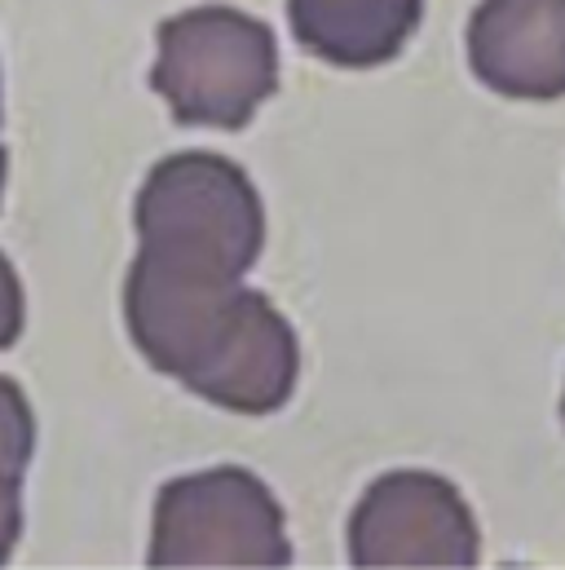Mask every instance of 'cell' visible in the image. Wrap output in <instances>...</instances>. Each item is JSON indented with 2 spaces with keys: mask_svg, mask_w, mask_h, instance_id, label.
<instances>
[{
  "mask_svg": "<svg viewBox=\"0 0 565 570\" xmlns=\"http://www.w3.org/2000/svg\"><path fill=\"white\" fill-rule=\"evenodd\" d=\"M125 318L150 367L226 412L275 416L296 390L300 345L291 323L235 275L138 253L125 284Z\"/></svg>",
  "mask_w": 565,
  "mask_h": 570,
  "instance_id": "6da1fadb",
  "label": "cell"
},
{
  "mask_svg": "<svg viewBox=\"0 0 565 570\" xmlns=\"http://www.w3.org/2000/svg\"><path fill=\"white\" fill-rule=\"evenodd\" d=\"M138 253L155 262L244 279L261 257L266 213L239 164L186 150L150 168L138 195Z\"/></svg>",
  "mask_w": 565,
  "mask_h": 570,
  "instance_id": "7a4b0ae2",
  "label": "cell"
},
{
  "mask_svg": "<svg viewBox=\"0 0 565 570\" xmlns=\"http://www.w3.org/2000/svg\"><path fill=\"white\" fill-rule=\"evenodd\" d=\"M150 85L177 125L244 129L279 89L275 31L230 4L186 9L159 27Z\"/></svg>",
  "mask_w": 565,
  "mask_h": 570,
  "instance_id": "3957f363",
  "label": "cell"
},
{
  "mask_svg": "<svg viewBox=\"0 0 565 570\" xmlns=\"http://www.w3.org/2000/svg\"><path fill=\"white\" fill-rule=\"evenodd\" d=\"M282 509L248 469L177 478L155 500L150 567H287Z\"/></svg>",
  "mask_w": 565,
  "mask_h": 570,
  "instance_id": "277c9868",
  "label": "cell"
},
{
  "mask_svg": "<svg viewBox=\"0 0 565 570\" xmlns=\"http://www.w3.org/2000/svg\"><path fill=\"white\" fill-rule=\"evenodd\" d=\"M482 535L464 495L420 469L367 487L349 518L354 567H477Z\"/></svg>",
  "mask_w": 565,
  "mask_h": 570,
  "instance_id": "5b68a950",
  "label": "cell"
},
{
  "mask_svg": "<svg viewBox=\"0 0 565 570\" xmlns=\"http://www.w3.org/2000/svg\"><path fill=\"white\" fill-rule=\"evenodd\" d=\"M468 62L499 98H565V0H482L468 22Z\"/></svg>",
  "mask_w": 565,
  "mask_h": 570,
  "instance_id": "8992f818",
  "label": "cell"
},
{
  "mask_svg": "<svg viewBox=\"0 0 565 570\" xmlns=\"http://www.w3.org/2000/svg\"><path fill=\"white\" fill-rule=\"evenodd\" d=\"M287 13L305 53L367 71L403 53L420 27L424 0H287Z\"/></svg>",
  "mask_w": 565,
  "mask_h": 570,
  "instance_id": "52a82bcc",
  "label": "cell"
},
{
  "mask_svg": "<svg viewBox=\"0 0 565 570\" xmlns=\"http://www.w3.org/2000/svg\"><path fill=\"white\" fill-rule=\"evenodd\" d=\"M31 446H36L31 407H27L22 390L0 376V473L22 478V469H27V460H31Z\"/></svg>",
  "mask_w": 565,
  "mask_h": 570,
  "instance_id": "ba28073f",
  "label": "cell"
},
{
  "mask_svg": "<svg viewBox=\"0 0 565 570\" xmlns=\"http://www.w3.org/2000/svg\"><path fill=\"white\" fill-rule=\"evenodd\" d=\"M22 332V284L9 266V257L0 253V350L13 345Z\"/></svg>",
  "mask_w": 565,
  "mask_h": 570,
  "instance_id": "9c48e42d",
  "label": "cell"
},
{
  "mask_svg": "<svg viewBox=\"0 0 565 570\" xmlns=\"http://www.w3.org/2000/svg\"><path fill=\"white\" fill-rule=\"evenodd\" d=\"M18 482L13 473H0V567L9 562L13 544H18V531H22V509H18Z\"/></svg>",
  "mask_w": 565,
  "mask_h": 570,
  "instance_id": "30bf717a",
  "label": "cell"
},
{
  "mask_svg": "<svg viewBox=\"0 0 565 570\" xmlns=\"http://www.w3.org/2000/svg\"><path fill=\"white\" fill-rule=\"evenodd\" d=\"M4 164H9V155H4V146H0V190H4Z\"/></svg>",
  "mask_w": 565,
  "mask_h": 570,
  "instance_id": "8fae6325",
  "label": "cell"
},
{
  "mask_svg": "<svg viewBox=\"0 0 565 570\" xmlns=\"http://www.w3.org/2000/svg\"><path fill=\"white\" fill-rule=\"evenodd\" d=\"M562 421H565V394H562Z\"/></svg>",
  "mask_w": 565,
  "mask_h": 570,
  "instance_id": "7c38bea8",
  "label": "cell"
}]
</instances>
